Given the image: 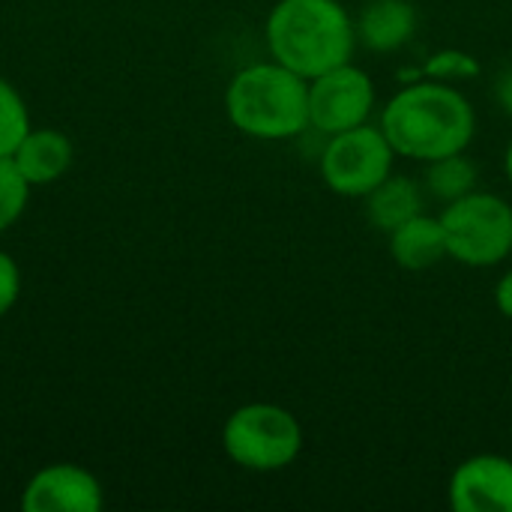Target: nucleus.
Wrapping results in <instances>:
<instances>
[{"mask_svg":"<svg viewBox=\"0 0 512 512\" xmlns=\"http://www.w3.org/2000/svg\"><path fill=\"white\" fill-rule=\"evenodd\" d=\"M228 120L249 138L288 141L309 126V78L273 63L240 69L225 90Z\"/></svg>","mask_w":512,"mask_h":512,"instance_id":"obj_3","label":"nucleus"},{"mask_svg":"<svg viewBox=\"0 0 512 512\" xmlns=\"http://www.w3.org/2000/svg\"><path fill=\"white\" fill-rule=\"evenodd\" d=\"M357 27V39L378 54L399 51L417 30V9L408 0H372Z\"/></svg>","mask_w":512,"mask_h":512,"instance_id":"obj_11","label":"nucleus"},{"mask_svg":"<svg viewBox=\"0 0 512 512\" xmlns=\"http://www.w3.org/2000/svg\"><path fill=\"white\" fill-rule=\"evenodd\" d=\"M495 303H498V312L512 321V270L501 276V282L495 288Z\"/></svg>","mask_w":512,"mask_h":512,"instance_id":"obj_19","label":"nucleus"},{"mask_svg":"<svg viewBox=\"0 0 512 512\" xmlns=\"http://www.w3.org/2000/svg\"><path fill=\"white\" fill-rule=\"evenodd\" d=\"M447 255L468 267H495L512 255V207L501 195L468 192L441 213Z\"/></svg>","mask_w":512,"mask_h":512,"instance_id":"obj_5","label":"nucleus"},{"mask_svg":"<svg viewBox=\"0 0 512 512\" xmlns=\"http://www.w3.org/2000/svg\"><path fill=\"white\" fill-rule=\"evenodd\" d=\"M21 297V267L12 255L0 252V318L18 303Z\"/></svg>","mask_w":512,"mask_h":512,"instance_id":"obj_18","label":"nucleus"},{"mask_svg":"<svg viewBox=\"0 0 512 512\" xmlns=\"http://www.w3.org/2000/svg\"><path fill=\"white\" fill-rule=\"evenodd\" d=\"M21 507L24 512H99L105 507V495L87 468L57 462L30 477Z\"/></svg>","mask_w":512,"mask_h":512,"instance_id":"obj_8","label":"nucleus"},{"mask_svg":"<svg viewBox=\"0 0 512 512\" xmlns=\"http://www.w3.org/2000/svg\"><path fill=\"white\" fill-rule=\"evenodd\" d=\"M225 456L255 474H270L288 468L303 450L300 420L270 402H252L237 408L222 429Z\"/></svg>","mask_w":512,"mask_h":512,"instance_id":"obj_4","label":"nucleus"},{"mask_svg":"<svg viewBox=\"0 0 512 512\" xmlns=\"http://www.w3.org/2000/svg\"><path fill=\"white\" fill-rule=\"evenodd\" d=\"M30 129L33 126L21 93L0 75V156H12Z\"/></svg>","mask_w":512,"mask_h":512,"instance_id":"obj_15","label":"nucleus"},{"mask_svg":"<svg viewBox=\"0 0 512 512\" xmlns=\"http://www.w3.org/2000/svg\"><path fill=\"white\" fill-rule=\"evenodd\" d=\"M75 147L66 132L60 129H30L24 141L15 147L12 162L18 165L21 177L30 186L57 183L72 168Z\"/></svg>","mask_w":512,"mask_h":512,"instance_id":"obj_10","label":"nucleus"},{"mask_svg":"<svg viewBox=\"0 0 512 512\" xmlns=\"http://www.w3.org/2000/svg\"><path fill=\"white\" fill-rule=\"evenodd\" d=\"M396 150L381 126H354L330 135L321 153V177L342 198H366L378 183L393 174Z\"/></svg>","mask_w":512,"mask_h":512,"instance_id":"obj_6","label":"nucleus"},{"mask_svg":"<svg viewBox=\"0 0 512 512\" xmlns=\"http://www.w3.org/2000/svg\"><path fill=\"white\" fill-rule=\"evenodd\" d=\"M426 186H429V192H432L438 201H447V204H450V201H456V198L474 192V186H477V168H474V162L465 159L462 153L435 159V162H429Z\"/></svg>","mask_w":512,"mask_h":512,"instance_id":"obj_14","label":"nucleus"},{"mask_svg":"<svg viewBox=\"0 0 512 512\" xmlns=\"http://www.w3.org/2000/svg\"><path fill=\"white\" fill-rule=\"evenodd\" d=\"M381 132L396 156L435 162L468 150L477 132V114L462 90L432 78L402 87L384 105Z\"/></svg>","mask_w":512,"mask_h":512,"instance_id":"obj_1","label":"nucleus"},{"mask_svg":"<svg viewBox=\"0 0 512 512\" xmlns=\"http://www.w3.org/2000/svg\"><path fill=\"white\" fill-rule=\"evenodd\" d=\"M372 108L375 84L354 63H342L309 81V123L324 135L369 123Z\"/></svg>","mask_w":512,"mask_h":512,"instance_id":"obj_7","label":"nucleus"},{"mask_svg":"<svg viewBox=\"0 0 512 512\" xmlns=\"http://www.w3.org/2000/svg\"><path fill=\"white\" fill-rule=\"evenodd\" d=\"M30 198V183L21 177L12 156H0V234L12 228Z\"/></svg>","mask_w":512,"mask_h":512,"instance_id":"obj_16","label":"nucleus"},{"mask_svg":"<svg viewBox=\"0 0 512 512\" xmlns=\"http://www.w3.org/2000/svg\"><path fill=\"white\" fill-rule=\"evenodd\" d=\"M264 33L273 60L309 81L351 63L357 45V27L339 0H279Z\"/></svg>","mask_w":512,"mask_h":512,"instance_id":"obj_2","label":"nucleus"},{"mask_svg":"<svg viewBox=\"0 0 512 512\" xmlns=\"http://www.w3.org/2000/svg\"><path fill=\"white\" fill-rule=\"evenodd\" d=\"M390 255L402 270H411V273L435 267L441 258H447L441 219L417 213L414 219L390 231Z\"/></svg>","mask_w":512,"mask_h":512,"instance_id":"obj_12","label":"nucleus"},{"mask_svg":"<svg viewBox=\"0 0 512 512\" xmlns=\"http://www.w3.org/2000/svg\"><path fill=\"white\" fill-rule=\"evenodd\" d=\"M504 171H507V177H510L512 183V141L510 147H507V156H504Z\"/></svg>","mask_w":512,"mask_h":512,"instance_id":"obj_21","label":"nucleus"},{"mask_svg":"<svg viewBox=\"0 0 512 512\" xmlns=\"http://www.w3.org/2000/svg\"><path fill=\"white\" fill-rule=\"evenodd\" d=\"M477 72H480V66L474 63V57L459 54V51L435 54V57L426 63V75H432V78H438V81L459 78V75H477Z\"/></svg>","mask_w":512,"mask_h":512,"instance_id":"obj_17","label":"nucleus"},{"mask_svg":"<svg viewBox=\"0 0 512 512\" xmlns=\"http://www.w3.org/2000/svg\"><path fill=\"white\" fill-rule=\"evenodd\" d=\"M498 102H501V108L512 117V69L504 72L501 81H498Z\"/></svg>","mask_w":512,"mask_h":512,"instance_id":"obj_20","label":"nucleus"},{"mask_svg":"<svg viewBox=\"0 0 512 512\" xmlns=\"http://www.w3.org/2000/svg\"><path fill=\"white\" fill-rule=\"evenodd\" d=\"M447 495L456 512H512V459L498 453L465 459L453 471Z\"/></svg>","mask_w":512,"mask_h":512,"instance_id":"obj_9","label":"nucleus"},{"mask_svg":"<svg viewBox=\"0 0 512 512\" xmlns=\"http://www.w3.org/2000/svg\"><path fill=\"white\" fill-rule=\"evenodd\" d=\"M366 213L372 219V225L384 234L396 231L399 225H405L408 219H414L417 213H423V195L420 186L411 177H396L390 174L384 183H378L369 195H366Z\"/></svg>","mask_w":512,"mask_h":512,"instance_id":"obj_13","label":"nucleus"}]
</instances>
